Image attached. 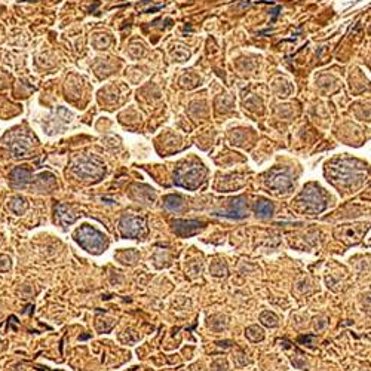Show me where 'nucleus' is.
Here are the masks:
<instances>
[{
	"mask_svg": "<svg viewBox=\"0 0 371 371\" xmlns=\"http://www.w3.org/2000/svg\"><path fill=\"white\" fill-rule=\"evenodd\" d=\"M356 162L354 160H341V164L334 165L331 168L333 172V181L341 186H351L355 183L356 180H362V171L359 167H355Z\"/></svg>",
	"mask_w": 371,
	"mask_h": 371,
	"instance_id": "20e7f679",
	"label": "nucleus"
},
{
	"mask_svg": "<svg viewBox=\"0 0 371 371\" xmlns=\"http://www.w3.org/2000/svg\"><path fill=\"white\" fill-rule=\"evenodd\" d=\"M27 208H29V202L26 198H22V196H16L14 198L11 203H9V210L12 211V213H15L16 216H21V214H24L26 211H27Z\"/></svg>",
	"mask_w": 371,
	"mask_h": 371,
	"instance_id": "2eb2a0df",
	"label": "nucleus"
},
{
	"mask_svg": "<svg viewBox=\"0 0 371 371\" xmlns=\"http://www.w3.org/2000/svg\"><path fill=\"white\" fill-rule=\"evenodd\" d=\"M206 170L202 164H184L174 172V183L187 190H196L205 181Z\"/></svg>",
	"mask_w": 371,
	"mask_h": 371,
	"instance_id": "7ed1b4c3",
	"label": "nucleus"
},
{
	"mask_svg": "<svg viewBox=\"0 0 371 371\" xmlns=\"http://www.w3.org/2000/svg\"><path fill=\"white\" fill-rule=\"evenodd\" d=\"M266 186L272 189L273 192H288V189L293 186V178L288 170H272L267 174Z\"/></svg>",
	"mask_w": 371,
	"mask_h": 371,
	"instance_id": "0eeeda50",
	"label": "nucleus"
},
{
	"mask_svg": "<svg viewBox=\"0 0 371 371\" xmlns=\"http://www.w3.org/2000/svg\"><path fill=\"white\" fill-rule=\"evenodd\" d=\"M73 172L83 180H100L104 175L106 168L95 157H83L73 165Z\"/></svg>",
	"mask_w": 371,
	"mask_h": 371,
	"instance_id": "39448f33",
	"label": "nucleus"
},
{
	"mask_svg": "<svg viewBox=\"0 0 371 371\" xmlns=\"http://www.w3.org/2000/svg\"><path fill=\"white\" fill-rule=\"evenodd\" d=\"M211 273L213 275H216V276H223V275H226V272H227V267H226V264L223 263V262H216V263L211 264Z\"/></svg>",
	"mask_w": 371,
	"mask_h": 371,
	"instance_id": "6ab92c4d",
	"label": "nucleus"
},
{
	"mask_svg": "<svg viewBox=\"0 0 371 371\" xmlns=\"http://www.w3.org/2000/svg\"><path fill=\"white\" fill-rule=\"evenodd\" d=\"M205 223L198 220H174L172 221V230L180 238H190L195 236L199 230L203 229Z\"/></svg>",
	"mask_w": 371,
	"mask_h": 371,
	"instance_id": "1a4fd4ad",
	"label": "nucleus"
},
{
	"mask_svg": "<svg viewBox=\"0 0 371 371\" xmlns=\"http://www.w3.org/2000/svg\"><path fill=\"white\" fill-rule=\"evenodd\" d=\"M33 146V138L26 134H12L8 140V149L14 157L27 156Z\"/></svg>",
	"mask_w": 371,
	"mask_h": 371,
	"instance_id": "6e6552de",
	"label": "nucleus"
},
{
	"mask_svg": "<svg viewBox=\"0 0 371 371\" xmlns=\"http://www.w3.org/2000/svg\"><path fill=\"white\" fill-rule=\"evenodd\" d=\"M75 241L85 251L92 252V254H101L108 247L106 235H103L100 230H97L89 224H83L79 227L75 232Z\"/></svg>",
	"mask_w": 371,
	"mask_h": 371,
	"instance_id": "f03ea898",
	"label": "nucleus"
},
{
	"mask_svg": "<svg viewBox=\"0 0 371 371\" xmlns=\"http://www.w3.org/2000/svg\"><path fill=\"white\" fill-rule=\"evenodd\" d=\"M260 321H262L264 325H267V327H276V325H278V316H276L273 312L266 310V312H263V313L260 315Z\"/></svg>",
	"mask_w": 371,
	"mask_h": 371,
	"instance_id": "a211bd4d",
	"label": "nucleus"
},
{
	"mask_svg": "<svg viewBox=\"0 0 371 371\" xmlns=\"http://www.w3.org/2000/svg\"><path fill=\"white\" fill-rule=\"evenodd\" d=\"M184 199L180 195H168L164 198V208L171 213H180L184 210Z\"/></svg>",
	"mask_w": 371,
	"mask_h": 371,
	"instance_id": "ddd939ff",
	"label": "nucleus"
},
{
	"mask_svg": "<svg viewBox=\"0 0 371 371\" xmlns=\"http://www.w3.org/2000/svg\"><path fill=\"white\" fill-rule=\"evenodd\" d=\"M273 203L267 199H259L256 202V214L260 218H270L273 214Z\"/></svg>",
	"mask_w": 371,
	"mask_h": 371,
	"instance_id": "4468645a",
	"label": "nucleus"
},
{
	"mask_svg": "<svg viewBox=\"0 0 371 371\" xmlns=\"http://www.w3.org/2000/svg\"><path fill=\"white\" fill-rule=\"evenodd\" d=\"M137 187V186H135ZM138 189V187H137ZM141 192L140 190H132V196L135 198V199H138V201H144L146 202V195L147 196H150V198H155V192H153V189H150V187H147V186H141Z\"/></svg>",
	"mask_w": 371,
	"mask_h": 371,
	"instance_id": "f3484780",
	"label": "nucleus"
},
{
	"mask_svg": "<svg viewBox=\"0 0 371 371\" xmlns=\"http://www.w3.org/2000/svg\"><path fill=\"white\" fill-rule=\"evenodd\" d=\"M245 336H247L251 341L257 343V341H262L264 339V331L259 327V325H252V327L247 328Z\"/></svg>",
	"mask_w": 371,
	"mask_h": 371,
	"instance_id": "dca6fc26",
	"label": "nucleus"
},
{
	"mask_svg": "<svg viewBox=\"0 0 371 371\" xmlns=\"http://www.w3.org/2000/svg\"><path fill=\"white\" fill-rule=\"evenodd\" d=\"M297 341L300 343V344H306L308 343V346L310 347H313L315 346V343H316V336H313V334H309V336H300Z\"/></svg>",
	"mask_w": 371,
	"mask_h": 371,
	"instance_id": "aec40b11",
	"label": "nucleus"
},
{
	"mask_svg": "<svg viewBox=\"0 0 371 371\" xmlns=\"http://www.w3.org/2000/svg\"><path fill=\"white\" fill-rule=\"evenodd\" d=\"M78 218V214L73 211V206L67 203H58L55 206V221H58L62 227L73 224Z\"/></svg>",
	"mask_w": 371,
	"mask_h": 371,
	"instance_id": "9b49d317",
	"label": "nucleus"
},
{
	"mask_svg": "<svg viewBox=\"0 0 371 371\" xmlns=\"http://www.w3.org/2000/svg\"><path fill=\"white\" fill-rule=\"evenodd\" d=\"M297 206L306 214H319L327 208L328 196L322 187L318 184H308L297 198Z\"/></svg>",
	"mask_w": 371,
	"mask_h": 371,
	"instance_id": "f257e3e1",
	"label": "nucleus"
},
{
	"mask_svg": "<svg viewBox=\"0 0 371 371\" xmlns=\"http://www.w3.org/2000/svg\"><path fill=\"white\" fill-rule=\"evenodd\" d=\"M248 214V205L247 199L244 196H238L230 201V205L227 210L218 213L216 216L227 217V218H235V220H241V218H245Z\"/></svg>",
	"mask_w": 371,
	"mask_h": 371,
	"instance_id": "9d476101",
	"label": "nucleus"
},
{
	"mask_svg": "<svg viewBox=\"0 0 371 371\" xmlns=\"http://www.w3.org/2000/svg\"><path fill=\"white\" fill-rule=\"evenodd\" d=\"M119 230L124 238L137 239L146 233V221L141 217L124 216L119 221Z\"/></svg>",
	"mask_w": 371,
	"mask_h": 371,
	"instance_id": "423d86ee",
	"label": "nucleus"
},
{
	"mask_svg": "<svg viewBox=\"0 0 371 371\" xmlns=\"http://www.w3.org/2000/svg\"><path fill=\"white\" fill-rule=\"evenodd\" d=\"M9 181L12 187L15 189H22L31 181V171L24 165V167H16L11 171L9 174Z\"/></svg>",
	"mask_w": 371,
	"mask_h": 371,
	"instance_id": "f8f14e48",
	"label": "nucleus"
}]
</instances>
